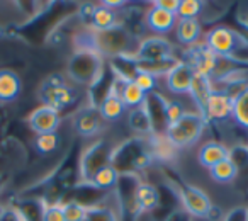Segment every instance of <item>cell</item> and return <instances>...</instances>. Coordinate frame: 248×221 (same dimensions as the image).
Instances as JSON below:
<instances>
[{
	"label": "cell",
	"instance_id": "7a4b0ae2",
	"mask_svg": "<svg viewBox=\"0 0 248 221\" xmlns=\"http://www.w3.org/2000/svg\"><path fill=\"white\" fill-rule=\"evenodd\" d=\"M152 148L143 140H129L116 146L110 165L119 174H136L152 163Z\"/></svg>",
	"mask_w": 248,
	"mask_h": 221
},
{
	"label": "cell",
	"instance_id": "4dcf8cb0",
	"mask_svg": "<svg viewBox=\"0 0 248 221\" xmlns=\"http://www.w3.org/2000/svg\"><path fill=\"white\" fill-rule=\"evenodd\" d=\"M85 221H119L117 214L107 206H89L87 207V218Z\"/></svg>",
	"mask_w": 248,
	"mask_h": 221
},
{
	"label": "cell",
	"instance_id": "3957f363",
	"mask_svg": "<svg viewBox=\"0 0 248 221\" xmlns=\"http://www.w3.org/2000/svg\"><path fill=\"white\" fill-rule=\"evenodd\" d=\"M204 45L219 58L231 60L236 63H240L238 53L248 51V39L226 26H217L211 29L206 34Z\"/></svg>",
	"mask_w": 248,
	"mask_h": 221
},
{
	"label": "cell",
	"instance_id": "7c38bea8",
	"mask_svg": "<svg viewBox=\"0 0 248 221\" xmlns=\"http://www.w3.org/2000/svg\"><path fill=\"white\" fill-rule=\"evenodd\" d=\"M28 125L36 135L56 133L62 125V114L48 106H39L28 116Z\"/></svg>",
	"mask_w": 248,
	"mask_h": 221
},
{
	"label": "cell",
	"instance_id": "277c9868",
	"mask_svg": "<svg viewBox=\"0 0 248 221\" xmlns=\"http://www.w3.org/2000/svg\"><path fill=\"white\" fill-rule=\"evenodd\" d=\"M66 72L73 82L93 87L104 73V60L95 49H77L70 56Z\"/></svg>",
	"mask_w": 248,
	"mask_h": 221
},
{
	"label": "cell",
	"instance_id": "1f68e13d",
	"mask_svg": "<svg viewBox=\"0 0 248 221\" xmlns=\"http://www.w3.org/2000/svg\"><path fill=\"white\" fill-rule=\"evenodd\" d=\"M133 82H135L145 94H152L156 85V77L153 75V73L146 72V70H141L138 66L135 77H133Z\"/></svg>",
	"mask_w": 248,
	"mask_h": 221
},
{
	"label": "cell",
	"instance_id": "d6986e66",
	"mask_svg": "<svg viewBox=\"0 0 248 221\" xmlns=\"http://www.w3.org/2000/svg\"><path fill=\"white\" fill-rule=\"evenodd\" d=\"M175 34L179 43L187 46L197 45L201 34H202V28H201L199 19H179L175 28Z\"/></svg>",
	"mask_w": 248,
	"mask_h": 221
},
{
	"label": "cell",
	"instance_id": "9c48e42d",
	"mask_svg": "<svg viewBox=\"0 0 248 221\" xmlns=\"http://www.w3.org/2000/svg\"><path fill=\"white\" fill-rule=\"evenodd\" d=\"M187 65L194 68V72L204 77H214L217 72V65H219V56H216L204 43H197L194 46H189L186 53H184V60Z\"/></svg>",
	"mask_w": 248,
	"mask_h": 221
},
{
	"label": "cell",
	"instance_id": "836d02e7",
	"mask_svg": "<svg viewBox=\"0 0 248 221\" xmlns=\"http://www.w3.org/2000/svg\"><path fill=\"white\" fill-rule=\"evenodd\" d=\"M184 112H186V110H184V107H182V104H180V102H167V106H165L167 128H169L170 125H173V123H175L177 119L184 114Z\"/></svg>",
	"mask_w": 248,
	"mask_h": 221
},
{
	"label": "cell",
	"instance_id": "7402d4cb",
	"mask_svg": "<svg viewBox=\"0 0 248 221\" xmlns=\"http://www.w3.org/2000/svg\"><path fill=\"white\" fill-rule=\"evenodd\" d=\"M146 95H148V94L143 92L133 80H126L123 85V90H121V100H123L124 107L131 110L145 106Z\"/></svg>",
	"mask_w": 248,
	"mask_h": 221
},
{
	"label": "cell",
	"instance_id": "8992f818",
	"mask_svg": "<svg viewBox=\"0 0 248 221\" xmlns=\"http://www.w3.org/2000/svg\"><path fill=\"white\" fill-rule=\"evenodd\" d=\"M38 97L43 102V106H48L62 112V110L68 109L70 106L75 104L77 90L66 83L65 77L62 73H53V75L46 77L39 85Z\"/></svg>",
	"mask_w": 248,
	"mask_h": 221
},
{
	"label": "cell",
	"instance_id": "4fadbf2b",
	"mask_svg": "<svg viewBox=\"0 0 248 221\" xmlns=\"http://www.w3.org/2000/svg\"><path fill=\"white\" fill-rule=\"evenodd\" d=\"M102 126V116L99 112V107L87 106L73 116V128L82 136H93Z\"/></svg>",
	"mask_w": 248,
	"mask_h": 221
},
{
	"label": "cell",
	"instance_id": "4316f807",
	"mask_svg": "<svg viewBox=\"0 0 248 221\" xmlns=\"http://www.w3.org/2000/svg\"><path fill=\"white\" fill-rule=\"evenodd\" d=\"M128 125L133 131L141 133V135L143 133H153L152 119H150L145 107H138V109H133L131 112H129Z\"/></svg>",
	"mask_w": 248,
	"mask_h": 221
},
{
	"label": "cell",
	"instance_id": "f35d334b",
	"mask_svg": "<svg viewBox=\"0 0 248 221\" xmlns=\"http://www.w3.org/2000/svg\"><path fill=\"white\" fill-rule=\"evenodd\" d=\"M12 218H14V221H28V220L24 218V214H22L19 209H14V211H12Z\"/></svg>",
	"mask_w": 248,
	"mask_h": 221
},
{
	"label": "cell",
	"instance_id": "8fae6325",
	"mask_svg": "<svg viewBox=\"0 0 248 221\" xmlns=\"http://www.w3.org/2000/svg\"><path fill=\"white\" fill-rule=\"evenodd\" d=\"M135 58L143 63H155L173 58V46L163 38H146L138 45Z\"/></svg>",
	"mask_w": 248,
	"mask_h": 221
},
{
	"label": "cell",
	"instance_id": "60d3db41",
	"mask_svg": "<svg viewBox=\"0 0 248 221\" xmlns=\"http://www.w3.org/2000/svg\"><path fill=\"white\" fill-rule=\"evenodd\" d=\"M247 220H248V207H247Z\"/></svg>",
	"mask_w": 248,
	"mask_h": 221
},
{
	"label": "cell",
	"instance_id": "8d00e7d4",
	"mask_svg": "<svg viewBox=\"0 0 248 221\" xmlns=\"http://www.w3.org/2000/svg\"><path fill=\"white\" fill-rule=\"evenodd\" d=\"M93 9H95V7H93V5H90V4L83 5V7L80 9V17H82L83 22H90V21H92Z\"/></svg>",
	"mask_w": 248,
	"mask_h": 221
},
{
	"label": "cell",
	"instance_id": "2e32d148",
	"mask_svg": "<svg viewBox=\"0 0 248 221\" xmlns=\"http://www.w3.org/2000/svg\"><path fill=\"white\" fill-rule=\"evenodd\" d=\"M22 90L21 77L14 70L2 68L0 70V102H12L19 97Z\"/></svg>",
	"mask_w": 248,
	"mask_h": 221
},
{
	"label": "cell",
	"instance_id": "f546056e",
	"mask_svg": "<svg viewBox=\"0 0 248 221\" xmlns=\"http://www.w3.org/2000/svg\"><path fill=\"white\" fill-rule=\"evenodd\" d=\"M63 214H65V221H85L87 206L72 199L63 204Z\"/></svg>",
	"mask_w": 248,
	"mask_h": 221
},
{
	"label": "cell",
	"instance_id": "f1b7e54d",
	"mask_svg": "<svg viewBox=\"0 0 248 221\" xmlns=\"http://www.w3.org/2000/svg\"><path fill=\"white\" fill-rule=\"evenodd\" d=\"M204 2L201 0H180L177 16L179 19H197V16L202 12Z\"/></svg>",
	"mask_w": 248,
	"mask_h": 221
},
{
	"label": "cell",
	"instance_id": "b9f144b4",
	"mask_svg": "<svg viewBox=\"0 0 248 221\" xmlns=\"http://www.w3.org/2000/svg\"><path fill=\"white\" fill-rule=\"evenodd\" d=\"M247 150H248V146H247Z\"/></svg>",
	"mask_w": 248,
	"mask_h": 221
},
{
	"label": "cell",
	"instance_id": "ffe728a7",
	"mask_svg": "<svg viewBox=\"0 0 248 221\" xmlns=\"http://www.w3.org/2000/svg\"><path fill=\"white\" fill-rule=\"evenodd\" d=\"M97 107H99L102 119H106V121H117L124 114V109H126L121 97L117 94H114L110 89L107 90V94L102 97V100H100V104Z\"/></svg>",
	"mask_w": 248,
	"mask_h": 221
},
{
	"label": "cell",
	"instance_id": "44dd1931",
	"mask_svg": "<svg viewBox=\"0 0 248 221\" xmlns=\"http://www.w3.org/2000/svg\"><path fill=\"white\" fill-rule=\"evenodd\" d=\"M213 83H211V79L209 77H204V75H199L196 73L192 79V83H190V89H189V94L192 95L194 102L197 104V109L199 112L202 110L204 104H206L207 97L211 95L213 92Z\"/></svg>",
	"mask_w": 248,
	"mask_h": 221
},
{
	"label": "cell",
	"instance_id": "9a60e30c",
	"mask_svg": "<svg viewBox=\"0 0 248 221\" xmlns=\"http://www.w3.org/2000/svg\"><path fill=\"white\" fill-rule=\"evenodd\" d=\"M197 158H199V163L202 167H206V169H213L214 165L221 163L223 160L230 158V148L224 146L223 143L207 142L199 148Z\"/></svg>",
	"mask_w": 248,
	"mask_h": 221
},
{
	"label": "cell",
	"instance_id": "ac0fdd59",
	"mask_svg": "<svg viewBox=\"0 0 248 221\" xmlns=\"http://www.w3.org/2000/svg\"><path fill=\"white\" fill-rule=\"evenodd\" d=\"M146 26L152 29L153 32H158V34H165V32L172 31L177 26V16L172 12L162 11L158 7H152L146 12Z\"/></svg>",
	"mask_w": 248,
	"mask_h": 221
},
{
	"label": "cell",
	"instance_id": "30bf717a",
	"mask_svg": "<svg viewBox=\"0 0 248 221\" xmlns=\"http://www.w3.org/2000/svg\"><path fill=\"white\" fill-rule=\"evenodd\" d=\"M233 97L224 90H213L199 114L209 121H226L233 112Z\"/></svg>",
	"mask_w": 248,
	"mask_h": 221
},
{
	"label": "cell",
	"instance_id": "d6a6232c",
	"mask_svg": "<svg viewBox=\"0 0 248 221\" xmlns=\"http://www.w3.org/2000/svg\"><path fill=\"white\" fill-rule=\"evenodd\" d=\"M41 221H65V214H63V204H60V203L43 204Z\"/></svg>",
	"mask_w": 248,
	"mask_h": 221
},
{
	"label": "cell",
	"instance_id": "484cf974",
	"mask_svg": "<svg viewBox=\"0 0 248 221\" xmlns=\"http://www.w3.org/2000/svg\"><path fill=\"white\" fill-rule=\"evenodd\" d=\"M238 167L234 165L233 162H231L230 158L223 160L221 163H217V165H214L213 169H209V175L213 180H216V182L219 184H228V182H233L234 179H236L238 175Z\"/></svg>",
	"mask_w": 248,
	"mask_h": 221
},
{
	"label": "cell",
	"instance_id": "ba28073f",
	"mask_svg": "<svg viewBox=\"0 0 248 221\" xmlns=\"http://www.w3.org/2000/svg\"><path fill=\"white\" fill-rule=\"evenodd\" d=\"M177 192H179L180 203L184 206V211L187 214H190L192 218H209L211 211L214 209L213 203L207 197V194L204 190H201L199 187L190 186L186 182H177Z\"/></svg>",
	"mask_w": 248,
	"mask_h": 221
},
{
	"label": "cell",
	"instance_id": "ab89813d",
	"mask_svg": "<svg viewBox=\"0 0 248 221\" xmlns=\"http://www.w3.org/2000/svg\"><path fill=\"white\" fill-rule=\"evenodd\" d=\"M2 184H4V182H2V179H0V192H2V187H4Z\"/></svg>",
	"mask_w": 248,
	"mask_h": 221
},
{
	"label": "cell",
	"instance_id": "cb8c5ba5",
	"mask_svg": "<svg viewBox=\"0 0 248 221\" xmlns=\"http://www.w3.org/2000/svg\"><path fill=\"white\" fill-rule=\"evenodd\" d=\"M92 28L95 29L97 32L107 31V29H112L114 26H117V19H116V12L107 9L106 5H97L93 9L92 14V21H90Z\"/></svg>",
	"mask_w": 248,
	"mask_h": 221
},
{
	"label": "cell",
	"instance_id": "d590c367",
	"mask_svg": "<svg viewBox=\"0 0 248 221\" xmlns=\"http://www.w3.org/2000/svg\"><path fill=\"white\" fill-rule=\"evenodd\" d=\"M223 221H248L247 220V207H234L224 216Z\"/></svg>",
	"mask_w": 248,
	"mask_h": 221
},
{
	"label": "cell",
	"instance_id": "603a6c76",
	"mask_svg": "<svg viewBox=\"0 0 248 221\" xmlns=\"http://www.w3.org/2000/svg\"><path fill=\"white\" fill-rule=\"evenodd\" d=\"M231 118L241 128L248 129V85L233 97V112Z\"/></svg>",
	"mask_w": 248,
	"mask_h": 221
},
{
	"label": "cell",
	"instance_id": "d4e9b609",
	"mask_svg": "<svg viewBox=\"0 0 248 221\" xmlns=\"http://www.w3.org/2000/svg\"><path fill=\"white\" fill-rule=\"evenodd\" d=\"M117 180H119V172H117L112 165H107V167H104V169H100L99 172L90 179L89 186L95 187V189H99V190H106V189H110V187H116Z\"/></svg>",
	"mask_w": 248,
	"mask_h": 221
},
{
	"label": "cell",
	"instance_id": "6da1fadb",
	"mask_svg": "<svg viewBox=\"0 0 248 221\" xmlns=\"http://www.w3.org/2000/svg\"><path fill=\"white\" fill-rule=\"evenodd\" d=\"M93 49L100 56H133L136 55L138 43L136 38L123 24L114 26L102 32H93Z\"/></svg>",
	"mask_w": 248,
	"mask_h": 221
},
{
	"label": "cell",
	"instance_id": "74e56055",
	"mask_svg": "<svg viewBox=\"0 0 248 221\" xmlns=\"http://www.w3.org/2000/svg\"><path fill=\"white\" fill-rule=\"evenodd\" d=\"M102 5H106L107 9H117V7H124L126 5V2H123V0H110V2H100Z\"/></svg>",
	"mask_w": 248,
	"mask_h": 221
},
{
	"label": "cell",
	"instance_id": "83f0119b",
	"mask_svg": "<svg viewBox=\"0 0 248 221\" xmlns=\"http://www.w3.org/2000/svg\"><path fill=\"white\" fill-rule=\"evenodd\" d=\"M60 145V136L58 133H46V135H38L34 140V146L39 153L48 155V153L55 152Z\"/></svg>",
	"mask_w": 248,
	"mask_h": 221
},
{
	"label": "cell",
	"instance_id": "5bb4252c",
	"mask_svg": "<svg viewBox=\"0 0 248 221\" xmlns=\"http://www.w3.org/2000/svg\"><path fill=\"white\" fill-rule=\"evenodd\" d=\"M194 75H196V72H194L192 66L187 65L186 62H179L165 75L167 87L173 94H189Z\"/></svg>",
	"mask_w": 248,
	"mask_h": 221
},
{
	"label": "cell",
	"instance_id": "e575fe53",
	"mask_svg": "<svg viewBox=\"0 0 248 221\" xmlns=\"http://www.w3.org/2000/svg\"><path fill=\"white\" fill-rule=\"evenodd\" d=\"M179 4H180V0H156L155 4H153V7H158V9H162V11L172 12V14L177 16Z\"/></svg>",
	"mask_w": 248,
	"mask_h": 221
},
{
	"label": "cell",
	"instance_id": "52a82bcc",
	"mask_svg": "<svg viewBox=\"0 0 248 221\" xmlns=\"http://www.w3.org/2000/svg\"><path fill=\"white\" fill-rule=\"evenodd\" d=\"M116 146L110 145L107 140H97L95 143L89 145L80 157V177L83 184H89L90 179L100 169L110 165L112 153Z\"/></svg>",
	"mask_w": 248,
	"mask_h": 221
},
{
	"label": "cell",
	"instance_id": "5b68a950",
	"mask_svg": "<svg viewBox=\"0 0 248 221\" xmlns=\"http://www.w3.org/2000/svg\"><path fill=\"white\" fill-rule=\"evenodd\" d=\"M206 125V119L199 112H184L173 125L165 129L163 136L175 148H189L201 140Z\"/></svg>",
	"mask_w": 248,
	"mask_h": 221
},
{
	"label": "cell",
	"instance_id": "e0dca14e",
	"mask_svg": "<svg viewBox=\"0 0 248 221\" xmlns=\"http://www.w3.org/2000/svg\"><path fill=\"white\" fill-rule=\"evenodd\" d=\"M160 204V194L155 186L140 182L135 190V209L138 213H150Z\"/></svg>",
	"mask_w": 248,
	"mask_h": 221
}]
</instances>
